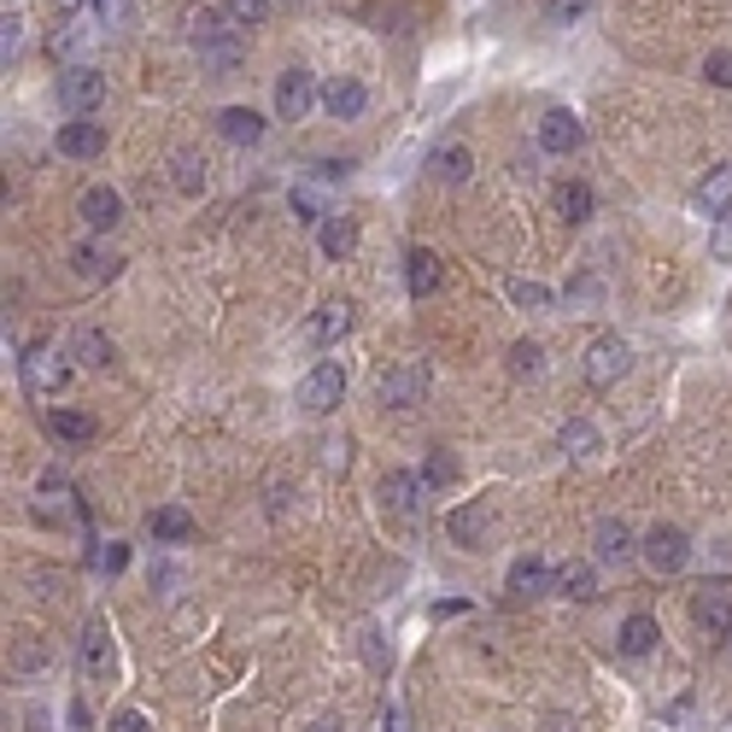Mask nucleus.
I'll use <instances>...</instances> for the list:
<instances>
[{
  "label": "nucleus",
  "instance_id": "obj_14",
  "mask_svg": "<svg viewBox=\"0 0 732 732\" xmlns=\"http://www.w3.org/2000/svg\"><path fill=\"white\" fill-rule=\"evenodd\" d=\"M581 141H586V124H581L574 112L551 106V112L539 117V147H545V152H574Z\"/></svg>",
  "mask_w": 732,
  "mask_h": 732
},
{
  "label": "nucleus",
  "instance_id": "obj_40",
  "mask_svg": "<svg viewBox=\"0 0 732 732\" xmlns=\"http://www.w3.org/2000/svg\"><path fill=\"white\" fill-rule=\"evenodd\" d=\"M704 77L714 82V89H732V47H714V54L704 59Z\"/></svg>",
  "mask_w": 732,
  "mask_h": 732
},
{
  "label": "nucleus",
  "instance_id": "obj_30",
  "mask_svg": "<svg viewBox=\"0 0 732 732\" xmlns=\"http://www.w3.org/2000/svg\"><path fill=\"white\" fill-rule=\"evenodd\" d=\"M557 592H563V598H598V569L592 563H563L557 569Z\"/></svg>",
  "mask_w": 732,
  "mask_h": 732
},
{
  "label": "nucleus",
  "instance_id": "obj_49",
  "mask_svg": "<svg viewBox=\"0 0 732 732\" xmlns=\"http://www.w3.org/2000/svg\"><path fill=\"white\" fill-rule=\"evenodd\" d=\"M305 732H340V721H311V727H305Z\"/></svg>",
  "mask_w": 732,
  "mask_h": 732
},
{
  "label": "nucleus",
  "instance_id": "obj_15",
  "mask_svg": "<svg viewBox=\"0 0 732 732\" xmlns=\"http://www.w3.org/2000/svg\"><path fill=\"white\" fill-rule=\"evenodd\" d=\"M446 534H451V545H464V551H481V539L492 534V510L487 504H457L446 516Z\"/></svg>",
  "mask_w": 732,
  "mask_h": 732
},
{
  "label": "nucleus",
  "instance_id": "obj_26",
  "mask_svg": "<svg viewBox=\"0 0 732 732\" xmlns=\"http://www.w3.org/2000/svg\"><path fill=\"white\" fill-rule=\"evenodd\" d=\"M404 287H411V299H428L434 287H439V259L428 247H416L411 259H404Z\"/></svg>",
  "mask_w": 732,
  "mask_h": 732
},
{
  "label": "nucleus",
  "instance_id": "obj_7",
  "mask_svg": "<svg viewBox=\"0 0 732 732\" xmlns=\"http://www.w3.org/2000/svg\"><path fill=\"white\" fill-rule=\"evenodd\" d=\"M59 100H65L77 117H94L100 106H106V77H100L94 65H71V71L59 77Z\"/></svg>",
  "mask_w": 732,
  "mask_h": 732
},
{
  "label": "nucleus",
  "instance_id": "obj_11",
  "mask_svg": "<svg viewBox=\"0 0 732 732\" xmlns=\"http://www.w3.org/2000/svg\"><path fill=\"white\" fill-rule=\"evenodd\" d=\"M77 217H82L89 229L106 235V229L124 224V194L106 188V182H94V188H82V194H77Z\"/></svg>",
  "mask_w": 732,
  "mask_h": 732
},
{
  "label": "nucleus",
  "instance_id": "obj_19",
  "mask_svg": "<svg viewBox=\"0 0 732 732\" xmlns=\"http://www.w3.org/2000/svg\"><path fill=\"white\" fill-rule=\"evenodd\" d=\"M59 152L65 159H100V152H106V124H94V117L65 124L59 129Z\"/></svg>",
  "mask_w": 732,
  "mask_h": 732
},
{
  "label": "nucleus",
  "instance_id": "obj_10",
  "mask_svg": "<svg viewBox=\"0 0 732 732\" xmlns=\"http://www.w3.org/2000/svg\"><path fill=\"white\" fill-rule=\"evenodd\" d=\"M71 352H47V346H36L24 357V387L30 393H65V381H71V364H65Z\"/></svg>",
  "mask_w": 732,
  "mask_h": 732
},
{
  "label": "nucleus",
  "instance_id": "obj_44",
  "mask_svg": "<svg viewBox=\"0 0 732 732\" xmlns=\"http://www.w3.org/2000/svg\"><path fill=\"white\" fill-rule=\"evenodd\" d=\"M30 586H42L36 598H59V592H65V581H59L54 569H30Z\"/></svg>",
  "mask_w": 732,
  "mask_h": 732
},
{
  "label": "nucleus",
  "instance_id": "obj_18",
  "mask_svg": "<svg viewBox=\"0 0 732 732\" xmlns=\"http://www.w3.org/2000/svg\"><path fill=\"white\" fill-rule=\"evenodd\" d=\"M71 270L82 282H112L117 270H124V259H117L106 241H82V247H71Z\"/></svg>",
  "mask_w": 732,
  "mask_h": 732
},
{
  "label": "nucleus",
  "instance_id": "obj_5",
  "mask_svg": "<svg viewBox=\"0 0 732 732\" xmlns=\"http://www.w3.org/2000/svg\"><path fill=\"white\" fill-rule=\"evenodd\" d=\"M691 621H697V633L721 644L732 633V581H704L691 592Z\"/></svg>",
  "mask_w": 732,
  "mask_h": 732
},
{
  "label": "nucleus",
  "instance_id": "obj_4",
  "mask_svg": "<svg viewBox=\"0 0 732 732\" xmlns=\"http://www.w3.org/2000/svg\"><path fill=\"white\" fill-rule=\"evenodd\" d=\"M627 369H633V346H627L621 334H598L586 346V357H581V376L592 381V387H616Z\"/></svg>",
  "mask_w": 732,
  "mask_h": 732
},
{
  "label": "nucleus",
  "instance_id": "obj_13",
  "mask_svg": "<svg viewBox=\"0 0 732 732\" xmlns=\"http://www.w3.org/2000/svg\"><path fill=\"white\" fill-rule=\"evenodd\" d=\"M691 206L704 211V217H714V224H721V217L732 211V164H714V170H704V176H697Z\"/></svg>",
  "mask_w": 732,
  "mask_h": 732
},
{
  "label": "nucleus",
  "instance_id": "obj_9",
  "mask_svg": "<svg viewBox=\"0 0 732 732\" xmlns=\"http://www.w3.org/2000/svg\"><path fill=\"white\" fill-rule=\"evenodd\" d=\"M311 100H317V77L305 71V65H287V71L276 77V112L287 117V124H299V117L311 112Z\"/></svg>",
  "mask_w": 732,
  "mask_h": 732
},
{
  "label": "nucleus",
  "instance_id": "obj_25",
  "mask_svg": "<svg viewBox=\"0 0 732 732\" xmlns=\"http://www.w3.org/2000/svg\"><path fill=\"white\" fill-rule=\"evenodd\" d=\"M65 352H71L82 369H106L112 357H117V346H112V340L100 334V329H77V334H71V346H65Z\"/></svg>",
  "mask_w": 732,
  "mask_h": 732
},
{
  "label": "nucleus",
  "instance_id": "obj_31",
  "mask_svg": "<svg viewBox=\"0 0 732 732\" xmlns=\"http://www.w3.org/2000/svg\"><path fill=\"white\" fill-rule=\"evenodd\" d=\"M89 24H94V19H82V12H77V19H65V24L54 30V54H65V59L82 54V47L100 36V30H89Z\"/></svg>",
  "mask_w": 732,
  "mask_h": 732
},
{
  "label": "nucleus",
  "instance_id": "obj_38",
  "mask_svg": "<svg viewBox=\"0 0 732 732\" xmlns=\"http://www.w3.org/2000/svg\"><path fill=\"white\" fill-rule=\"evenodd\" d=\"M89 563H94L100 574H117V569L129 563V545H124V539H106V545H94V551H89Z\"/></svg>",
  "mask_w": 732,
  "mask_h": 732
},
{
  "label": "nucleus",
  "instance_id": "obj_12",
  "mask_svg": "<svg viewBox=\"0 0 732 732\" xmlns=\"http://www.w3.org/2000/svg\"><path fill=\"white\" fill-rule=\"evenodd\" d=\"M82 674H89L94 686L117 674V651H112V627H106V621H89V627H82Z\"/></svg>",
  "mask_w": 732,
  "mask_h": 732
},
{
  "label": "nucleus",
  "instance_id": "obj_1",
  "mask_svg": "<svg viewBox=\"0 0 732 732\" xmlns=\"http://www.w3.org/2000/svg\"><path fill=\"white\" fill-rule=\"evenodd\" d=\"M188 42L217 71H235V59H241V30L229 24V12H206V7L188 12Z\"/></svg>",
  "mask_w": 732,
  "mask_h": 732
},
{
  "label": "nucleus",
  "instance_id": "obj_37",
  "mask_svg": "<svg viewBox=\"0 0 732 732\" xmlns=\"http://www.w3.org/2000/svg\"><path fill=\"white\" fill-rule=\"evenodd\" d=\"M510 369H516V376H539V369H545V346H539V340H516V346H510Z\"/></svg>",
  "mask_w": 732,
  "mask_h": 732
},
{
  "label": "nucleus",
  "instance_id": "obj_52",
  "mask_svg": "<svg viewBox=\"0 0 732 732\" xmlns=\"http://www.w3.org/2000/svg\"><path fill=\"white\" fill-rule=\"evenodd\" d=\"M287 7H299V0H287Z\"/></svg>",
  "mask_w": 732,
  "mask_h": 732
},
{
  "label": "nucleus",
  "instance_id": "obj_45",
  "mask_svg": "<svg viewBox=\"0 0 732 732\" xmlns=\"http://www.w3.org/2000/svg\"><path fill=\"white\" fill-rule=\"evenodd\" d=\"M106 732H152V727H147V714H141V709H124V714H112V727H106Z\"/></svg>",
  "mask_w": 732,
  "mask_h": 732
},
{
  "label": "nucleus",
  "instance_id": "obj_3",
  "mask_svg": "<svg viewBox=\"0 0 732 732\" xmlns=\"http://www.w3.org/2000/svg\"><path fill=\"white\" fill-rule=\"evenodd\" d=\"M340 399H346V369H340L334 357H322V364L305 369V381H299V411L329 416V411H340Z\"/></svg>",
  "mask_w": 732,
  "mask_h": 732
},
{
  "label": "nucleus",
  "instance_id": "obj_48",
  "mask_svg": "<svg viewBox=\"0 0 732 732\" xmlns=\"http://www.w3.org/2000/svg\"><path fill=\"white\" fill-rule=\"evenodd\" d=\"M574 12H586V0H551V19H574Z\"/></svg>",
  "mask_w": 732,
  "mask_h": 732
},
{
  "label": "nucleus",
  "instance_id": "obj_8",
  "mask_svg": "<svg viewBox=\"0 0 732 732\" xmlns=\"http://www.w3.org/2000/svg\"><path fill=\"white\" fill-rule=\"evenodd\" d=\"M422 499H428V481H422V474H411V469H387L381 474V504L393 510L399 522H416Z\"/></svg>",
  "mask_w": 732,
  "mask_h": 732
},
{
  "label": "nucleus",
  "instance_id": "obj_34",
  "mask_svg": "<svg viewBox=\"0 0 732 732\" xmlns=\"http://www.w3.org/2000/svg\"><path fill=\"white\" fill-rule=\"evenodd\" d=\"M510 305H522V311H551V287L545 282H510Z\"/></svg>",
  "mask_w": 732,
  "mask_h": 732
},
{
  "label": "nucleus",
  "instance_id": "obj_21",
  "mask_svg": "<svg viewBox=\"0 0 732 732\" xmlns=\"http://www.w3.org/2000/svg\"><path fill=\"white\" fill-rule=\"evenodd\" d=\"M206 152H194V147H176V152H170V182H176V194H188V199H199V194H206Z\"/></svg>",
  "mask_w": 732,
  "mask_h": 732
},
{
  "label": "nucleus",
  "instance_id": "obj_33",
  "mask_svg": "<svg viewBox=\"0 0 732 732\" xmlns=\"http://www.w3.org/2000/svg\"><path fill=\"white\" fill-rule=\"evenodd\" d=\"M563 451L569 457H592V451H598V428H592L586 416H574L569 428H563Z\"/></svg>",
  "mask_w": 732,
  "mask_h": 732
},
{
  "label": "nucleus",
  "instance_id": "obj_17",
  "mask_svg": "<svg viewBox=\"0 0 732 732\" xmlns=\"http://www.w3.org/2000/svg\"><path fill=\"white\" fill-rule=\"evenodd\" d=\"M352 322H357V305H352V299H329V305L311 317V329H305V334H311L317 346H334V340L352 334Z\"/></svg>",
  "mask_w": 732,
  "mask_h": 732
},
{
  "label": "nucleus",
  "instance_id": "obj_23",
  "mask_svg": "<svg viewBox=\"0 0 732 732\" xmlns=\"http://www.w3.org/2000/svg\"><path fill=\"white\" fill-rule=\"evenodd\" d=\"M217 129H224V141H235V147H259L264 141V117L252 106H224L217 112Z\"/></svg>",
  "mask_w": 732,
  "mask_h": 732
},
{
  "label": "nucleus",
  "instance_id": "obj_50",
  "mask_svg": "<svg viewBox=\"0 0 732 732\" xmlns=\"http://www.w3.org/2000/svg\"><path fill=\"white\" fill-rule=\"evenodd\" d=\"M551 732H574V721H563V714H551Z\"/></svg>",
  "mask_w": 732,
  "mask_h": 732
},
{
  "label": "nucleus",
  "instance_id": "obj_51",
  "mask_svg": "<svg viewBox=\"0 0 732 732\" xmlns=\"http://www.w3.org/2000/svg\"><path fill=\"white\" fill-rule=\"evenodd\" d=\"M721 651H727V662H732V633H727V639H721Z\"/></svg>",
  "mask_w": 732,
  "mask_h": 732
},
{
  "label": "nucleus",
  "instance_id": "obj_41",
  "mask_svg": "<svg viewBox=\"0 0 732 732\" xmlns=\"http://www.w3.org/2000/svg\"><path fill=\"white\" fill-rule=\"evenodd\" d=\"M19 42H24V19L19 12H7V19H0V59L12 65V54H19Z\"/></svg>",
  "mask_w": 732,
  "mask_h": 732
},
{
  "label": "nucleus",
  "instance_id": "obj_24",
  "mask_svg": "<svg viewBox=\"0 0 732 732\" xmlns=\"http://www.w3.org/2000/svg\"><path fill=\"white\" fill-rule=\"evenodd\" d=\"M428 170H434L439 182H451V188H464V182L474 176V152H469L464 141H446V147L428 159Z\"/></svg>",
  "mask_w": 732,
  "mask_h": 732
},
{
  "label": "nucleus",
  "instance_id": "obj_43",
  "mask_svg": "<svg viewBox=\"0 0 732 732\" xmlns=\"http://www.w3.org/2000/svg\"><path fill=\"white\" fill-rule=\"evenodd\" d=\"M604 299V287L592 282V276H581V282H569V305H598Z\"/></svg>",
  "mask_w": 732,
  "mask_h": 732
},
{
  "label": "nucleus",
  "instance_id": "obj_47",
  "mask_svg": "<svg viewBox=\"0 0 732 732\" xmlns=\"http://www.w3.org/2000/svg\"><path fill=\"white\" fill-rule=\"evenodd\" d=\"M287 510V481H270V516H282Z\"/></svg>",
  "mask_w": 732,
  "mask_h": 732
},
{
  "label": "nucleus",
  "instance_id": "obj_2",
  "mask_svg": "<svg viewBox=\"0 0 732 732\" xmlns=\"http://www.w3.org/2000/svg\"><path fill=\"white\" fill-rule=\"evenodd\" d=\"M422 393H428V364L422 357H404V364L376 376V399L387 411H411V404H422Z\"/></svg>",
  "mask_w": 732,
  "mask_h": 732
},
{
  "label": "nucleus",
  "instance_id": "obj_36",
  "mask_svg": "<svg viewBox=\"0 0 732 732\" xmlns=\"http://www.w3.org/2000/svg\"><path fill=\"white\" fill-rule=\"evenodd\" d=\"M47 428H54L59 439H94V416H82V411H54V416H47Z\"/></svg>",
  "mask_w": 732,
  "mask_h": 732
},
{
  "label": "nucleus",
  "instance_id": "obj_16",
  "mask_svg": "<svg viewBox=\"0 0 732 732\" xmlns=\"http://www.w3.org/2000/svg\"><path fill=\"white\" fill-rule=\"evenodd\" d=\"M592 545H598V563H627V557L639 551L633 527H627L621 516H598V527H592Z\"/></svg>",
  "mask_w": 732,
  "mask_h": 732
},
{
  "label": "nucleus",
  "instance_id": "obj_29",
  "mask_svg": "<svg viewBox=\"0 0 732 732\" xmlns=\"http://www.w3.org/2000/svg\"><path fill=\"white\" fill-rule=\"evenodd\" d=\"M147 527H152V539H170V545H176V539L194 534V516H188L182 504H159V510L147 516Z\"/></svg>",
  "mask_w": 732,
  "mask_h": 732
},
{
  "label": "nucleus",
  "instance_id": "obj_6",
  "mask_svg": "<svg viewBox=\"0 0 732 732\" xmlns=\"http://www.w3.org/2000/svg\"><path fill=\"white\" fill-rule=\"evenodd\" d=\"M639 557H644V563H651L656 574H679V569H686V557H691V539H686V527H674V522H656L651 534H644Z\"/></svg>",
  "mask_w": 732,
  "mask_h": 732
},
{
  "label": "nucleus",
  "instance_id": "obj_22",
  "mask_svg": "<svg viewBox=\"0 0 732 732\" xmlns=\"http://www.w3.org/2000/svg\"><path fill=\"white\" fill-rule=\"evenodd\" d=\"M322 106H329V117H364V106H369V89L357 77H334L329 89H322Z\"/></svg>",
  "mask_w": 732,
  "mask_h": 732
},
{
  "label": "nucleus",
  "instance_id": "obj_35",
  "mask_svg": "<svg viewBox=\"0 0 732 732\" xmlns=\"http://www.w3.org/2000/svg\"><path fill=\"white\" fill-rule=\"evenodd\" d=\"M224 12H229L235 30H259L270 19V0H224Z\"/></svg>",
  "mask_w": 732,
  "mask_h": 732
},
{
  "label": "nucleus",
  "instance_id": "obj_32",
  "mask_svg": "<svg viewBox=\"0 0 732 732\" xmlns=\"http://www.w3.org/2000/svg\"><path fill=\"white\" fill-rule=\"evenodd\" d=\"M592 206H598V199H592V188H586V182H563V188H557V211H563L569 224H586V217H592Z\"/></svg>",
  "mask_w": 732,
  "mask_h": 732
},
{
  "label": "nucleus",
  "instance_id": "obj_28",
  "mask_svg": "<svg viewBox=\"0 0 732 732\" xmlns=\"http://www.w3.org/2000/svg\"><path fill=\"white\" fill-rule=\"evenodd\" d=\"M317 247H322V259H346V252L357 247V224H352V217H322Z\"/></svg>",
  "mask_w": 732,
  "mask_h": 732
},
{
  "label": "nucleus",
  "instance_id": "obj_27",
  "mask_svg": "<svg viewBox=\"0 0 732 732\" xmlns=\"http://www.w3.org/2000/svg\"><path fill=\"white\" fill-rule=\"evenodd\" d=\"M656 639H662V627H656L651 616H627V621H621V633H616L621 656H651V651H656Z\"/></svg>",
  "mask_w": 732,
  "mask_h": 732
},
{
  "label": "nucleus",
  "instance_id": "obj_20",
  "mask_svg": "<svg viewBox=\"0 0 732 732\" xmlns=\"http://www.w3.org/2000/svg\"><path fill=\"white\" fill-rule=\"evenodd\" d=\"M504 586L516 592V598H539V592L557 586V574H551V563H545V557H516V563H510V574H504Z\"/></svg>",
  "mask_w": 732,
  "mask_h": 732
},
{
  "label": "nucleus",
  "instance_id": "obj_39",
  "mask_svg": "<svg viewBox=\"0 0 732 732\" xmlns=\"http://www.w3.org/2000/svg\"><path fill=\"white\" fill-rule=\"evenodd\" d=\"M422 481H428V492H434V487H451V481H457V464H451L446 451H428V464H422Z\"/></svg>",
  "mask_w": 732,
  "mask_h": 732
},
{
  "label": "nucleus",
  "instance_id": "obj_46",
  "mask_svg": "<svg viewBox=\"0 0 732 732\" xmlns=\"http://www.w3.org/2000/svg\"><path fill=\"white\" fill-rule=\"evenodd\" d=\"M322 464H329V469H346V439H329V446H322Z\"/></svg>",
  "mask_w": 732,
  "mask_h": 732
},
{
  "label": "nucleus",
  "instance_id": "obj_42",
  "mask_svg": "<svg viewBox=\"0 0 732 732\" xmlns=\"http://www.w3.org/2000/svg\"><path fill=\"white\" fill-rule=\"evenodd\" d=\"M709 247H714V259H727V264H732V211L721 217V224H714V235H709Z\"/></svg>",
  "mask_w": 732,
  "mask_h": 732
}]
</instances>
